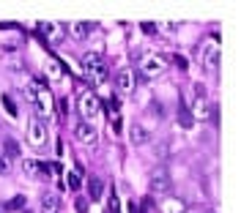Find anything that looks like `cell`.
Here are the masks:
<instances>
[{"label":"cell","mask_w":252,"mask_h":213,"mask_svg":"<svg viewBox=\"0 0 252 213\" xmlns=\"http://www.w3.org/2000/svg\"><path fill=\"white\" fill-rule=\"evenodd\" d=\"M82 66H85V71L91 74L94 82H99V85L107 82V66H104L99 52H85V55H82Z\"/></svg>","instance_id":"1"},{"label":"cell","mask_w":252,"mask_h":213,"mask_svg":"<svg viewBox=\"0 0 252 213\" xmlns=\"http://www.w3.org/2000/svg\"><path fill=\"white\" fill-rule=\"evenodd\" d=\"M140 69L148 77H162L167 71V55H145L140 60Z\"/></svg>","instance_id":"2"},{"label":"cell","mask_w":252,"mask_h":213,"mask_svg":"<svg viewBox=\"0 0 252 213\" xmlns=\"http://www.w3.org/2000/svg\"><path fill=\"white\" fill-rule=\"evenodd\" d=\"M33 104H36L38 120H44L52 115V96L47 88H33Z\"/></svg>","instance_id":"3"},{"label":"cell","mask_w":252,"mask_h":213,"mask_svg":"<svg viewBox=\"0 0 252 213\" xmlns=\"http://www.w3.org/2000/svg\"><path fill=\"white\" fill-rule=\"evenodd\" d=\"M99 109H101V99L96 93H91V90H88V93L80 96V115L85 118V123H88V120L99 112Z\"/></svg>","instance_id":"4"},{"label":"cell","mask_w":252,"mask_h":213,"mask_svg":"<svg viewBox=\"0 0 252 213\" xmlns=\"http://www.w3.org/2000/svg\"><path fill=\"white\" fill-rule=\"evenodd\" d=\"M28 142L33 148H47V126L38 118L31 120V126H28Z\"/></svg>","instance_id":"5"},{"label":"cell","mask_w":252,"mask_h":213,"mask_svg":"<svg viewBox=\"0 0 252 213\" xmlns=\"http://www.w3.org/2000/svg\"><path fill=\"white\" fill-rule=\"evenodd\" d=\"M203 66H206V69L211 71V74H214L217 66H220V44H217L214 38L203 44Z\"/></svg>","instance_id":"6"},{"label":"cell","mask_w":252,"mask_h":213,"mask_svg":"<svg viewBox=\"0 0 252 213\" xmlns=\"http://www.w3.org/2000/svg\"><path fill=\"white\" fill-rule=\"evenodd\" d=\"M74 137H77V142H82V145H94L96 142L94 123H77L74 126Z\"/></svg>","instance_id":"7"},{"label":"cell","mask_w":252,"mask_h":213,"mask_svg":"<svg viewBox=\"0 0 252 213\" xmlns=\"http://www.w3.org/2000/svg\"><path fill=\"white\" fill-rule=\"evenodd\" d=\"M115 88L124 90V93H132L134 90V71L132 69H121L115 74Z\"/></svg>","instance_id":"8"},{"label":"cell","mask_w":252,"mask_h":213,"mask_svg":"<svg viewBox=\"0 0 252 213\" xmlns=\"http://www.w3.org/2000/svg\"><path fill=\"white\" fill-rule=\"evenodd\" d=\"M129 139H132V145H148L151 134H148V129H145V126L132 123V126H129Z\"/></svg>","instance_id":"9"},{"label":"cell","mask_w":252,"mask_h":213,"mask_svg":"<svg viewBox=\"0 0 252 213\" xmlns=\"http://www.w3.org/2000/svg\"><path fill=\"white\" fill-rule=\"evenodd\" d=\"M61 211V197L55 191H44L41 194V213H58Z\"/></svg>","instance_id":"10"},{"label":"cell","mask_w":252,"mask_h":213,"mask_svg":"<svg viewBox=\"0 0 252 213\" xmlns=\"http://www.w3.org/2000/svg\"><path fill=\"white\" fill-rule=\"evenodd\" d=\"M170 188V181H167V175H164V169H157L151 175V191L154 194H164Z\"/></svg>","instance_id":"11"},{"label":"cell","mask_w":252,"mask_h":213,"mask_svg":"<svg viewBox=\"0 0 252 213\" xmlns=\"http://www.w3.org/2000/svg\"><path fill=\"white\" fill-rule=\"evenodd\" d=\"M162 213H187V205H184L178 197H167L162 202Z\"/></svg>","instance_id":"12"},{"label":"cell","mask_w":252,"mask_h":213,"mask_svg":"<svg viewBox=\"0 0 252 213\" xmlns=\"http://www.w3.org/2000/svg\"><path fill=\"white\" fill-rule=\"evenodd\" d=\"M69 30H71V36H74L77 41H82V38H88L91 25H88V22H71V25H69Z\"/></svg>","instance_id":"13"},{"label":"cell","mask_w":252,"mask_h":213,"mask_svg":"<svg viewBox=\"0 0 252 213\" xmlns=\"http://www.w3.org/2000/svg\"><path fill=\"white\" fill-rule=\"evenodd\" d=\"M101 194H104V183H101L99 178H91L88 181V197L91 200H101Z\"/></svg>","instance_id":"14"},{"label":"cell","mask_w":252,"mask_h":213,"mask_svg":"<svg viewBox=\"0 0 252 213\" xmlns=\"http://www.w3.org/2000/svg\"><path fill=\"white\" fill-rule=\"evenodd\" d=\"M208 115V104H206V99H195V104H192V120L195 118H206Z\"/></svg>","instance_id":"15"},{"label":"cell","mask_w":252,"mask_h":213,"mask_svg":"<svg viewBox=\"0 0 252 213\" xmlns=\"http://www.w3.org/2000/svg\"><path fill=\"white\" fill-rule=\"evenodd\" d=\"M22 172H25L28 178H38V161L25 159V161H22Z\"/></svg>","instance_id":"16"},{"label":"cell","mask_w":252,"mask_h":213,"mask_svg":"<svg viewBox=\"0 0 252 213\" xmlns=\"http://www.w3.org/2000/svg\"><path fill=\"white\" fill-rule=\"evenodd\" d=\"M0 101H3V109H6V112L8 115H11V118H17V106H14V101H11V96H8V93H3V96H0Z\"/></svg>","instance_id":"17"},{"label":"cell","mask_w":252,"mask_h":213,"mask_svg":"<svg viewBox=\"0 0 252 213\" xmlns=\"http://www.w3.org/2000/svg\"><path fill=\"white\" fill-rule=\"evenodd\" d=\"M6 153H8V156H19V142L14 137L6 139Z\"/></svg>","instance_id":"18"},{"label":"cell","mask_w":252,"mask_h":213,"mask_svg":"<svg viewBox=\"0 0 252 213\" xmlns=\"http://www.w3.org/2000/svg\"><path fill=\"white\" fill-rule=\"evenodd\" d=\"M107 109H110V115H118V109H121L118 96H110V99H107Z\"/></svg>","instance_id":"19"},{"label":"cell","mask_w":252,"mask_h":213,"mask_svg":"<svg viewBox=\"0 0 252 213\" xmlns=\"http://www.w3.org/2000/svg\"><path fill=\"white\" fill-rule=\"evenodd\" d=\"M80 175H77V172H69V175H66V186L69 188H80Z\"/></svg>","instance_id":"20"},{"label":"cell","mask_w":252,"mask_h":213,"mask_svg":"<svg viewBox=\"0 0 252 213\" xmlns=\"http://www.w3.org/2000/svg\"><path fill=\"white\" fill-rule=\"evenodd\" d=\"M11 164H8V156H0V172H8Z\"/></svg>","instance_id":"21"},{"label":"cell","mask_w":252,"mask_h":213,"mask_svg":"<svg viewBox=\"0 0 252 213\" xmlns=\"http://www.w3.org/2000/svg\"><path fill=\"white\" fill-rule=\"evenodd\" d=\"M47 69H50V74H52V77H61V69H58L55 63H50V66H47Z\"/></svg>","instance_id":"22"},{"label":"cell","mask_w":252,"mask_h":213,"mask_svg":"<svg viewBox=\"0 0 252 213\" xmlns=\"http://www.w3.org/2000/svg\"><path fill=\"white\" fill-rule=\"evenodd\" d=\"M0 213H11V205L8 202H0Z\"/></svg>","instance_id":"23"},{"label":"cell","mask_w":252,"mask_h":213,"mask_svg":"<svg viewBox=\"0 0 252 213\" xmlns=\"http://www.w3.org/2000/svg\"><path fill=\"white\" fill-rule=\"evenodd\" d=\"M85 205H88L85 200H80V202H77V213H85Z\"/></svg>","instance_id":"24"}]
</instances>
